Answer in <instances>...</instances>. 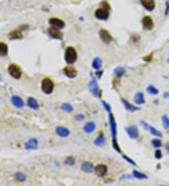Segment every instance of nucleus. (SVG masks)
Here are the masks:
<instances>
[{
	"instance_id": "obj_1",
	"label": "nucleus",
	"mask_w": 169,
	"mask_h": 186,
	"mask_svg": "<svg viewBox=\"0 0 169 186\" xmlns=\"http://www.w3.org/2000/svg\"><path fill=\"white\" fill-rule=\"evenodd\" d=\"M109 6L106 2H102V7L95 11V17L99 20H107L109 18Z\"/></svg>"
},
{
	"instance_id": "obj_4",
	"label": "nucleus",
	"mask_w": 169,
	"mask_h": 186,
	"mask_svg": "<svg viewBox=\"0 0 169 186\" xmlns=\"http://www.w3.org/2000/svg\"><path fill=\"white\" fill-rule=\"evenodd\" d=\"M88 90H90V92L93 94V96L95 97H101V90L99 88V86H98V82L96 78H92L91 81L88 84Z\"/></svg>"
},
{
	"instance_id": "obj_34",
	"label": "nucleus",
	"mask_w": 169,
	"mask_h": 186,
	"mask_svg": "<svg viewBox=\"0 0 169 186\" xmlns=\"http://www.w3.org/2000/svg\"><path fill=\"white\" fill-rule=\"evenodd\" d=\"M112 144H113V148H114V150H115L116 151H117L118 153H122V150H121V149H120V147H119V145H118L117 139H113Z\"/></svg>"
},
{
	"instance_id": "obj_37",
	"label": "nucleus",
	"mask_w": 169,
	"mask_h": 186,
	"mask_svg": "<svg viewBox=\"0 0 169 186\" xmlns=\"http://www.w3.org/2000/svg\"><path fill=\"white\" fill-rule=\"evenodd\" d=\"M102 103L103 107L105 108V110H106L108 113H110V112H111V106H110V104H109V103H107L105 101H102Z\"/></svg>"
},
{
	"instance_id": "obj_39",
	"label": "nucleus",
	"mask_w": 169,
	"mask_h": 186,
	"mask_svg": "<svg viewBox=\"0 0 169 186\" xmlns=\"http://www.w3.org/2000/svg\"><path fill=\"white\" fill-rule=\"evenodd\" d=\"M140 123H141V125L144 127V129H145V130H147V131H149V125L146 122V121H145V120H141L140 121Z\"/></svg>"
},
{
	"instance_id": "obj_45",
	"label": "nucleus",
	"mask_w": 169,
	"mask_h": 186,
	"mask_svg": "<svg viewBox=\"0 0 169 186\" xmlns=\"http://www.w3.org/2000/svg\"><path fill=\"white\" fill-rule=\"evenodd\" d=\"M166 150L169 152V145H167V146H166Z\"/></svg>"
},
{
	"instance_id": "obj_44",
	"label": "nucleus",
	"mask_w": 169,
	"mask_h": 186,
	"mask_svg": "<svg viewBox=\"0 0 169 186\" xmlns=\"http://www.w3.org/2000/svg\"><path fill=\"white\" fill-rule=\"evenodd\" d=\"M168 96H169V95H168V93H167V92H165V93H164V98H168Z\"/></svg>"
},
{
	"instance_id": "obj_13",
	"label": "nucleus",
	"mask_w": 169,
	"mask_h": 186,
	"mask_svg": "<svg viewBox=\"0 0 169 186\" xmlns=\"http://www.w3.org/2000/svg\"><path fill=\"white\" fill-rule=\"evenodd\" d=\"M142 6L149 11H152L155 9V2L154 0H140Z\"/></svg>"
},
{
	"instance_id": "obj_29",
	"label": "nucleus",
	"mask_w": 169,
	"mask_h": 186,
	"mask_svg": "<svg viewBox=\"0 0 169 186\" xmlns=\"http://www.w3.org/2000/svg\"><path fill=\"white\" fill-rule=\"evenodd\" d=\"M61 109H62L63 111H66V112H69V113L74 111V107H72V106H71V104H70V103H68V102L62 103Z\"/></svg>"
},
{
	"instance_id": "obj_14",
	"label": "nucleus",
	"mask_w": 169,
	"mask_h": 186,
	"mask_svg": "<svg viewBox=\"0 0 169 186\" xmlns=\"http://www.w3.org/2000/svg\"><path fill=\"white\" fill-rule=\"evenodd\" d=\"M64 74H65L67 77L69 78H75L77 76V71L74 68V67H66V68H64Z\"/></svg>"
},
{
	"instance_id": "obj_8",
	"label": "nucleus",
	"mask_w": 169,
	"mask_h": 186,
	"mask_svg": "<svg viewBox=\"0 0 169 186\" xmlns=\"http://www.w3.org/2000/svg\"><path fill=\"white\" fill-rule=\"evenodd\" d=\"M49 24L52 27H55V28H58V29H62L65 27V23H64L62 20L58 19V18H51L49 20Z\"/></svg>"
},
{
	"instance_id": "obj_27",
	"label": "nucleus",
	"mask_w": 169,
	"mask_h": 186,
	"mask_svg": "<svg viewBox=\"0 0 169 186\" xmlns=\"http://www.w3.org/2000/svg\"><path fill=\"white\" fill-rule=\"evenodd\" d=\"M133 175L134 178H136V179H139V180H145V179H148V176L146 174L144 173H141L137 170H133Z\"/></svg>"
},
{
	"instance_id": "obj_18",
	"label": "nucleus",
	"mask_w": 169,
	"mask_h": 186,
	"mask_svg": "<svg viewBox=\"0 0 169 186\" xmlns=\"http://www.w3.org/2000/svg\"><path fill=\"white\" fill-rule=\"evenodd\" d=\"M133 102H134V103L138 104V106H140V104H144L145 102H146V99H145L144 93L143 92L136 93L133 97Z\"/></svg>"
},
{
	"instance_id": "obj_17",
	"label": "nucleus",
	"mask_w": 169,
	"mask_h": 186,
	"mask_svg": "<svg viewBox=\"0 0 169 186\" xmlns=\"http://www.w3.org/2000/svg\"><path fill=\"white\" fill-rule=\"evenodd\" d=\"M121 102L123 103L125 109L128 110V111H130V112H135V111L140 110V108H139L138 106H133V104L130 103V102H128L127 100H125V99H121Z\"/></svg>"
},
{
	"instance_id": "obj_32",
	"label": "nucleus",
	"mask_w": 169,
	"mask_h": 186,
	"mask_svg": "<svg viewBox=\"0 0 169 186\" xmlns=\"http://www.w3.org/2000/svg\"><path fill=\"white\" fill-rule=\"evenodd\" d=\"M147 91L151 94V95H157L159 93V90H157V88L154 87V86H152V85H149L148 87H147Z\"/></svg>"
},
{
	"instance_id": "obj_35",
	"label": "nucleus",
	"mask_w": 169,
	"mask_h": 186,
	"mask_svg": "<svg viewBox=\"0 0 169 186\" xmlns=\"http://www.w3.org/2000/svg\"><path fill=\"white\" fill-rule=\"evenodd\" d=\"M151 145L154 148H161L162 147V141H161L160 139H158V138H155V139H153L151 141Z\"/></svg>"
},
{
	"instance_id": "obj_25",
	"label": "nucleus",
	"mask_w": 169,
	"mask_h": 186,
	"mask_svg": "<svg viewBox=\"0 0 169 186\" xmlns=\"http://www.w3.org/2000/svg\"><path fill=\"white\" fill-rule=\"evenodd\" d=\"M23 37V34H22V31L20 30H13L11 31L10 35H9V38L11 39H21Z\"/></svg>"
},
{
	"instance_id": "obj_3",
	"label": "nucleus",
	"mask_w": 169,
	"mask_h": 186,
	"mask_svg": "<svg viewBox=\"0 0 169 186\" xmlns=\"http://www.w3.org/2000/svg\"><path fill=\"white\" fill-rule=\"evenodd\" d=\"M54 82L49 79V78H45L42 80V90L45 93V94H51L54 90Z\"/></svg>"
},
{
	"instance_id": "obj_24",
	"label": "nucleus",
	"mask_w": 169,
	"mask_h": 186,
	"mask_svg": "<svg viewBox=\"0 0 169 186\" xmlns=\"http://www.w3.org/2000/svg\"><path fill=\"white\" fill-rule=\"evenodd\" d=\"M94 144L96 145V146H99V147L103 146V145L105 144V137H104V135L100 134L97 138L94 140Z\"/></svg>"
},
{
	"instance_id": "obj_22",
	"label": "nucleus",
	"mask_w": 169,
	"mask_h": 186,
	"mask_svg": "<svg viewBox=\"0 0 169 186\" xmlns=\"http://www.w3.org/2000/svg\"><path fill=\"white\" fill-rule=\"evenodd\" d=\"M102 66V61L100 58H95L92 61V68L96 71H99Z\"/></svg>"
},
{
	"instance_id": "obj_2",
	"label": "nucleus",
	"mask_w": 169,
	"mask_h": 186,
	"mask_svg": "<svg viewBox=\"0 0 169 186\" xmlns=\"http://www.w3.org/2000/svg\"><path fill=\"white\" fill-rule=\"evenodd\" d=\"M77 60V52L74 47L69 46L65 52V61L68 64H74Z\"/></svg>"
},
{
	"instance_id": "obj_26",
	"label": "nucleus",
	"mask_w": 169,
	"mask_h": 186,
	"mask_svg": "<svg viewBox=\"0 0 169 186\" xmlns=\"http://www.w3.org/2000/svg\"><path fill=\"white\" fill-rule=\"evenodd\" d=\"M114 74H115V75H116L117 78H120L121 76L124 75V74H125V69H124L123 67H121V66H118V67H117V68L115 69Z\"/></svg>"
},
{
	"instance_id": "obj_40",
	"label": "nucleus",
	"mask_w": 169,
	"mask_h": 186,
	"mask_svg": "<svg viewBox=\"0 0 169 186\" xmlns=\"http://www.w3.org/2000/svg\"><path fill=\"white\" fill-rule=\"evenodd\" d=\"M154 156H155V158H156V159H161V158L163 157L162 151L159 150H157L155 151V154H154Z\"/></svg>"
},
{
	"instance_id": "obj_10",
	"label": "nucleus",
	"mask_w": 169,
	"mask_h": 186,
	"mask_svg": "<svg viewBox=\"0 0 169 186\" xmlns=\"http://www.w3.org/2000/svg\"><path fill=\"white\" fill-rule=\"evenodd\" d=\"M48 34H49L53 39H61L63 37L62 32H60L59 29L55 28V27L48 28Z\"/></svg>"
},
{
	"instance_id": "obj_47",
	"label": "nucleus",
	"mask_w": 169,
	"mask_h": 186,
	"mask_svg": "<svg viewBox=\"0 0 169 186\" xmlns=\"http://www.w3.org/2000/svg\"><path fill=\"white\" fill-rule=\"evenodd\" d=\"M162 186H164V185H162Z\"/></svg>"
},
{
	"instance_id": "obj_5",
	"label": "nucleus",
	"mask_w": 169,
	"mask_h": 186,
	"mask_svg": "<svg viewBox=\"0 0 169 186\" xmlns=\"http://www.w3.org/2000/svg\"><path fill=\"white\" fill-rule=\"evenodd\" d=\"M109 116V125H110V132H111V134H112V137L113 139H117V123H116V119H115V117L114 115L112 114V112L108 113Z\"/></svg>"
},
{
	"instance_id": "obj_6",
	"label": "nucleus",
	"mask_w": 169,
	"mask_h": 186,
	"mask_svg": "<svg viewBox=\"0 0 169 186\" xmlns=\"http://www.w3.org/2000/svg\"><path fill=\"white\" fill-rule=\"evenodd\" d=\"M8 71H9L11 76L15 78V79H19L22 76L21 69L17 65H15V64H11V65L9 66V68H8Z\"/></svg>"
},
{
	"instance_id": "obj_46",
	"label": "nucleus",
	"mask_w": 169,
	"mask_h": 186,
	"mask_svg": "<svg viewBox=\"0 0 169 186\" xmlns=\"http://www.w3.org/2000/svg\"><path fill=\"white\" fill-rule=\"evenodd\" d=\"M168 62H169V58H168Z\"/></svg>"
},
{
	"instance_id": "obj_42",
	"label": "nucleus",
	"mask_w": 169,
	"mask_h": 186,
	"mask_svg": "<svg viewBox=\"0 0 169 186\" xmlns=\"http://www.w3.org/2000/svg\"><path fill=\"white\" fill-rule=\"evenodd\" d=\"M168 11H169V2L166 1V9H165V15L168 14Z\"/></svg>"
},
{
	"instance_id": "obj_21",
	"label": "nucleus",
	"mask_w": 169,
	"mask_h": 186,
	"mask_svg": "<svg viewBox=\"0 0 169 186\" xmlns=\"http://www.w3.org/2000/svg\"><path fill=\"white\" fill-rule=\"evenodd\" d=\"M11 102L14 106L18 107V108H22L23 106V102L22 98H20V97H18V96H13L11 98Z\"/></svg>"
},
{
	"instance_id": "obj_43",
	"label": "nucleus",
	"mask_w": 169,
	"mask_h": 186,
	"mask_svg": "<svg viewBox=\"0 0 169 186\" xmlns=\"http://www.w3.org/2000/svg\"><path fill=\"white\" fill-rule=\"evenodd\" d=\"M145 60H150L151 59V55H149V56H147V58H144Z\"/></svg>"
},
{
	"instance_id": "obj_36",
	"label": "nucleus",
	"mask_w": 169,
	"mask_h": 186,
	"mask_svg": "<svg viewBox=\"0 0 169 186\" xmlns=\"http://www.w3.org/2000/svg\"><path fill=\"white\" fill-rule=\"evenodd\" d=\"M74 163H75V162H74V158H72V157H68L66 160H65V165H67V166H74Z\"/></svg>"
},
{
	"instance_id": "obj_12",
	"label": "nucleus",
	"mask_w": 169,
	"mask_h": 186,
	"mask_svg": "<svg viewBox=\"0 0 169 186\" xmlns=\"http://www.w3.org/2000/svg\"><path fill=\"white\" fill-rule=\"evenodd\" d=\"M55 133H56V134H58V136H60V137H68L69 135H70V130L68 128H66V127H62V126H58V127H56L55 128Z\"/></svg>"
},
{
	"instance_id": "obj_23",
	"label": "nucleus",
	"mask_w": 169,
	"mask_h": 186,
	"mask_svg": "<svg viewBox=\"0 0 169 186\" xmlns=\"http://www.w3.org/2000/svg\"><path fill=\"white\" fill-rule=\"evenodd\" d=\"M27 106L32 109H39V107L38 102L34 98H32V97H29V98L27 99Z\"/></svg>"
},
{
	"instance_id": "obj_16",
	"label": "nucleus",
	"mask_w": 169,
	"mask_h": 186,
	"mask_svg": "<svg viewBox=\"0 0 169 186\" xmlns=\"http://www.w3.org/2000/svg\"><path fill=\"white\" fill-rule=\"evenodd\" d=\"M81 168L85 173H92L93 171H95V167L90 162H84Z\"/></svg>"
},
{
	"instance_id": "obj_30",
	"label": "nucleus",
	"mask_w": 169,
	"mask_h": 186,
	"mask_svg": "<svg viewBox=\"0 0 169 186\" xmlns=\"http://www.w3.org/2000/svg\"><path fill=\"white\" fill-rule=\"evenodd\" d=\"M14 177H15L16 180H17L18 181H21V182H23V181H26V179H27V176L23 174V173H21V172L15 173Z\"/></svg>"
},
{
	"instance_id": "obj_20",
	"label": "nucleus",
	"mask_w": 169,
	"mask_h": 186,
	"mask_svg": "<svg viewBox=\"0 0 169 186\" xmlns=\"http://www.w3.org/2000/svg\"><path fill=\"white\" fill-rule=\"evenodd\" d=\"M96 129V124L93 122V121H90V122L86 123V125L84 126V131L86 134H91L95 131Z\"/></svg>"
},
{
	"instance_id": "obj_31",
	"label": "nucleus",
	"mask_w": 169,
	"mask_h": 186,
	"mask_svg": "<svg viewBox=\"0 0 169 186\" xmlns=\"http://www.w3.org/2000/svg\"><path fill=\"white\" fill-rule=\"evenodd\" d=\"M150 133H151V134H153L154 136H156V137H162V133H161L159 130H157L156 128H154V127H152V126H149V130Z\"/></svg>"
},
{
	"instance_id": "obj_33",
	"label": "nucleus",
	"mask_w": 169,
	"mask_h": 186,
	"mask_svg": "<svg viewBox=\"0 0 169 186\" xmlns=\"http://www.w3.org/2000/svg\"><path fill=\"white\" fill-rule=\"evenodd\" d=\"M162 120H163V126L165 130H168L169 129V118L166 115H164L162 117Z\"/></svg>"
},
{
	"instance_id": "obj_41",
	"label": "nucleus",
	"mask_w": 169,
	"mask_h": 186,
	"mask_svg": "<svg viewBox=\"0 0 169 186\" xmlns=\"http://www.w3.org/2000/svg\"><path fill=\"white\" fill-rule=\"evenodd\" d=\"M84 118H85V116H84V115H77V116H75V119L78 120V121H81V120H83Z\"/></svg>"
},
{
	"instance_id": "obj_7",
	"label": "nucleus",
	"mask_w": 169,
	"mask_h": 186,
	"mask_svg": "<svg viewBox=\"0 0 169 186\" xmlns=\"http://www.w3.org/2000/svg\"><path fill=\"white\" fill-rule=\"evenodd\" d=\"M125 130H126L127 134H129V136H130L132 139H136L139 136L138 129H137V127H136L135 125L128 126V127L125 128Z\"/></svg>"
},
{
	"instance_id": "obj_11",
	"label": "nucleus",
	"mask_w": 169,
	"mask_h": 186,
	"mask_svg": "<svg viewBox=\"0 0 169 186\" xmlns=\"http://www.w3.org/2000/svg\"><path fill=\"white\" fill-rule=\"evenodd\" d=\"M100 38L102 40L103 43H109L112 42V36L109 34V32L105 29H101L100 30Z\"/></svg>"
},
{
	"instance_id": "obj_38",
	"label": "nucleus",
	"mask_w": 169,
	"mask_h": 186,
	"mask_svg": "<svg viewBox=\"0 0 169 186\" xmlns=\"http://www.w3.org/2000/svg\"><path fill=\"white\" fill-rule=\"evenodd\" d=\"M122 157H123V159H124V160H126L127 162H129V163H130L131 165H133V166H137V165H136V163H135V162H134L133 160H132L131 158H129L128 156H126V155H122Z\"/></svg>"
},
{
	"instance_id": "obj_9",
	"label": "nucleus",
	"mask_w": 169,
	"mask_h": 186,
	"mask_svg": "<svg viewBox=\"0 0 169 186\" xmlns=\"http://www.w3.org/2000/svg\"><path fill=\"white\" fill-rule=\"evenodd\" d=\"M142 24H143V27L146 30H151L154 27L153 21H152L151 17H149V16H145L142 19Z\"/></svg>"
},
{
	"instance_id": "obj_19",
	"label": "nucleus",
	"mask_w": 169,
	"mask_h": 186,
	"mask_svg": "<svg viewBox=\"0 0 169 186\" xmlns=\"http://www.w3.org/2000/svg\"><path fill=\"white\" fill-rule=\"evenodd\" d=\"M38 148V140L36 138H30L26 143L27 150H36Z\"/></svg>"
},
{
	"instance_id": "obj_15",
	"label": "nucleus",
	"mask_w": 169,
	"mask_h": 186,
	"mask_svg": "<svg viewBox=\"0 0 169 186\" xmlns=\"http://www.w3.org/2000/svg\"><path fill=\"white\" fill-rule=\"evenodd\" d=\"M107 172V166L105 165H102V164H100L98 166H96L95 167V173L97 176L99 177H103L104 175L106 174Z\"/></svg>"
},
{
	"instance_id": "obj_28",
	"label": "nucleus",
	"mask_w": 169,
	"mask_h": 186,
	"mask_svg": "<svg viewBox=\"0 0 169 186\" xmlns=\"http://www.w3.org/2000/svg\"><path fill=\"white\" fill-rule=\"evenodd\" d=\"M8 55V45L4 43H0V55L5 56Z\"/></svg>"
}]
</instances>
